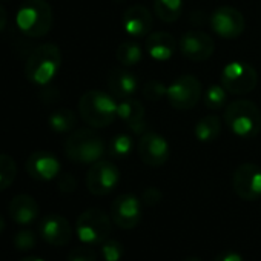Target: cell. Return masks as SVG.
Returning a JSON list of instances; mask_svg holds the SVG:
<instances>
[{"label": "cell", "instance_id": "6da1fadb", "mask_svg": "<svg viewBox=\"0 0 261 261\" xmlns=\"http://www.w3.org/2000/svg\"><path fill=\"white\" fill-rule=\"evenodd\" d=\"M117 101L100 89L86 91L79 100V114L91 127H106L117 117Z\"/></svg>", "mask_w": 261, "mask_h": 261}, {"label": "cell", "instance_id": "7a4b0ae2", "mask_svg": "<svg viewBox=\"0 0 261 261\" xmlns=\"http://www.w3.org/2000/svg\"><path fill=\"white\" fill-rule=\"evenodd\" d=\"M62 66V53L57 45L45 43L37 46L28 57L25 65L27 79L37 85L46 86L60 71Z\"/></svg>", "mask_w": 261, "mask_h": 261}, {"label": "cell", "instance_id": "3957f363", "mask_svg": "<svg viewBox=\"0 0 261 261\" xmlns=\"http://www.w3.org/2000/svg\"><path fill=\"white\" fill-rule=\"evenodd\" d=\"M224 124L240 139H253L261 130V112L249 100H235L224 109Z\"/></svg>", "mask_w": 261, "mask_h": 261}, {"label": "cell", "instance_id": "277c9868", "mask_svg": "<svg viewBox=\"0 0 261 261\" xmlns=\"http://www.w3.org/2000/svg\"><path fill=\"white\" fill-rule=\"evenodd\" d=\"M53 8L46 0H27L16 14L17 28L31 39L46 36L53 28Z\"/></svg>", "mask_w": 261, "mask_h": 261}, {"label": "cell", "instance_id": "5b68a950", "mask_svg": "<svg viewBox=\"0 0 261 261\" xmlns=\"http://www.w3.org/2000/svg\"><path fill=\"white\" fill-rule=\"evenodd\" d=\"M105 142L92 129H75L65 142L66 157L80 165H92L105 155Z\"/></svg>", "mask_w": 261, "mask_h": 261}, {"label": "cell", "instance_id": "8992f818", "mask_svg": "<svg viewBox=\"0 0 261 261\" xmlns=\"http://www.w3.org/2000/svg\"><path fill=\"white\" fill-rule=\"evenodd\" d=\"M112 218L101 209L83 211L75 223V233L85 244H101L111 233Z\"/></svg>", "mask_w": 261, "mask_h": 261}, {"label": "cell", "instance_id": "52a82bcc", "mask_svg": "<svg viewBox=\"0 0 261 261\" xmlns=\"http://www.w3.org/2000/svg\"><path fill=\"white\" fill-rule=\"evenodd\" d=\"M221 85L229 94L244 95L256 88L258 74L249 63L230 62L221 71Z\"/></svg>", "mask_w": 261, "mask_h": 261}, {"label": "cell", "instance_id": "ba28073f", "mask_svg": "<svg viewBox=\"0 0 261 261\" xmlns=\"http://www.w3.org/2000/svg\"><path fill=\"white\" fill-rule=\"evenodd\" d=\"M201 82L191 75H180L177 77L169 86H168V94L166 98L169 101V105L178 111H185V109H192L201 98Z\"/></svg>", "mask_w": 261, "mask_h": 261}, {"label": "cell", "instance_id": "9c48e42d", "mask_svg": "<svg viewBox=\"0 0 261 261\" xmlns=\"http://www.w3.org/2000/svg\"><path fill=\"white\" fill-rule=\"evenodd\" d=\"M120 183V171L109 160H98L91 165L86 174V188L92 195H108Z\"/></svg>", "mask_w": 261, "mask_h": 261}, {"label": "cell", "instance_id": "30bf717a", "mask_svg": "<svg viewBox=\"0 0 261 261\" xmlns=\"http://www.w3.org/2000/svg\"><path fill=\"white\" fill-rule=\"evenodd\" d=\"M235 194L244 201H256L261 198V168L255 163L240 165L232 177Z\"/></svg>", "mask_w": 261, "mask_h": 261}, {"label": "cell", "instance_id": "8fae6325", "mask_svg": "<svg viewBox=\"0 0 261 261\" xmlns=\"http://www.w3.org/2000/svg\"><path fill=\"white\" fill-rule=\"evenodd\" d=\"M112 223L123 229H134L142 220V203L134 194H121L111 204Z\"/></svg>", "mask_w": 261, "mask_h": 261}, {"label": "cell", "instance_id": "7c38bea8", "mask_svg": "<svg viewBox=\"0 0 261 261\" xmlns=\"http://www.w3.org/2000/svg\"><path fill=\"white\" fill-rule=\"evenodd\" d=\"M137 152L140 160L148 165V166H163L168 159H169V143L166 142V139L154 130H149V133L142 134V137L139 139L137 143Z\"/></svg>", "mask_w": 261, "mask_h": 261}, {"label": "cell", "instance_id": "4fadbf2b", "mask_svg": "<svg viewBox=\"0 0 261 261\" xmlns=\"http://www.w3.org/2000/svg\"><path fill=\"white\" fill-rule=\"evenodd\" d=\"M211 27L217 36L232 40L243 34L246 23L243 14L233 7H220L211 14Z\"/></svg>", "mask_w": 261, "mask_h": 261}, {"label": "cell", "instance_id": "5bb4252c", "mask_svg": "<svg viewBox=\"0 0 261 261\" xmlns=\"http://www.w3.org/2000/svg\"><path fill=\"white\" fill-rule=\"evenodd\" d=\"M214 40L200 30H191L180 39V51L191 62H206L214 54Z\"/></svg>", "mask_w": 261, "mask_h": 261}, {"label": "cell", "instance_id": "9a60e30c", "mask_svg": "<svg viewBox=\"0 0 261 261\" xmlns=\"http://www.w3.org/2000/svg\"><path fill=\"white\" fill-rule=\"evenodd\" d=\"M40 237L51 246H66L72 238L71 223L59 214L46 215L39 224Z\"/></svg>", "mask_w": 261, "mask_h": 261}, {"label": "cell", "instance_id": "2e32d148", "mask_svg": "<svg viewBox=\"0 0 261 261\" xmlns=\"http://www.w3.org/2000/svg\"><path fill=\"white\" fill-rule=\"evenodd\" d=\"M154 27L149 10L143 5L129 7L123 14V30L130 39L148 37Z\"/></svg>", "mask_w": 261, "mask_h": 261}, {"label": "cell", "instance_id": "e0dca14e", "mask_svg": "<svg viewBox=\"0 0 261 261\" xmlns=\"http://www.w3.org/2000/svg\"><path fill=\"white\" fill-rule=\"evenodd\" d=\"M27 172L37 181H51L60 174V162L56 155L46 151H37L27 160Z\"/></svg>", "mask_w": 261, "mask_h": 261}, {"label": "cell", "instance_id": "ac0fdd59", "mask_svg": "<svg viewBox=\"0 0 261 261\" xmlns=\"http://www.w3.org/2000/svg\"><path fill=\"white\" fill-rule=\"evenodd\" d=\"M117 117H120L134 134H137V136L145 134V129H146L145 106L139 100H136L134 97L118 101Z\"/></svg>", "mask_w": 261, "mask_h": 261}, {"label": "cell", "instance_id": "d6986e66", "mask_svg": "<svg viewBox=\"0 0 261 261\" xmlns=\"http://www.w3.org/2000/svg\"><path fill=\"white\" fill-rule=\"evenodd\" d=\"M106 83H108L111 94L117 100H124V98L134 97V94L137 92V88H139L137 77L133 72L121 69V68L112 69L108 75Z\"/></svg>", "mask_w": 261, "mask_h": 261}, {"label": "cell", "instance_id": "ffe728a7", "mask_svg": "<svg viewBox=\"0 0 261 261\" xmlns=\"http://www.w3.org/2000/svg\"><path fill=\"white\" fill-rule=\"evenodd\" d=\"M39 212L40 209H39L36 198L28 194L16 195L8 204V214L11 220L20 226H28L33 221H36V218L39 217Z\"/></svg>", "mask_w": 261, "mask_h": 261}, {"label": "cell", "instance_id": "44dd1931", "mask_svg": "<svg viewBox=\"0 0 261 261\" xmlns=\"http://www.w3.org/2000/svg\"><path fill=\"white\" fill-rule=\"evenodd\" d=\"M146 51L151 56L152 60L157 62H168L177 49V42L172 34L159 31V33H151L146 37Z\"/></svg>", "mask_w": 261, "mask_h": 261}, {"label": "cell", "instance_id": "7402d4cb", "mask_svg": "<svg viewBox=\"0 0 261 261\" xmlns=\"http://www.w3.org/2000/svg\"><path fill=\"white\" fill-rule=\"evenodd\" d=\"M194 134H195L198 142H203V143L215 142L221 134V120H220V117H217L215 114L204 115L203 118H200L197 121V124L194 127Z\"/></svg>", "mask_w": 261, "mask_h": 261}, {"label": "cell", "instance_id": "603a6c76", "mask_svg": "<svg viewBox=\"0 0 261 261\" xmlns=\"http://www.w3.org/2000/svg\"><path fill=\"white\" fill-rule=\"evenodd\" d=\"M115 57L123 66H136L142 62L143 51L136 40H124L118 45Z\"/></svg>", "mask_w": 261, "mask_h": 261}, {"label": "cell", "instance_id": "cb8c5ba5", "mask_svg": "<svg viewBox=\"0 0 261 261\" xmlns=\"http://www.w3.org/2000/svg\"><path fill=\"white\" fill-rule=\"evenodd\" d=\"M154 11L166 23L177 22L183 13V0H154Z\"/></svg>", "mask_w": 261, "mask_h": 261}, {"label": "cell", "instance_id": "d4e9b609", "mask_svg": "<svg viewBox=\"0 0 261 261\" xmlns=\"http://www.w3.org/2000/svg\"><path fill=\"white\" fill-rule=\"evenodd\" d=\"M48 123H49V127L56 130V133H69L77 124V117L71 109L60 108L51 112Z\"/></svg>", "mask_w": 261, "mask_h": 261}, {"label": "cell", "instance_id": "484cf974", "mask_svg": "<svg viewBox=\"0 0 261 261\" xmlns=\"http://www.w3.org/2000/svg\"><path fill=\"white\" fill-rule=\"evenodd\" d=\"M134 145L136 142L129 134H117L108 145V154L112 159H126L134 151Z\"/></svg>", "mask_w": 261, "mask_h": 261}, {"label": "cell", "instance_id": "4316f807", "mask_svg": "<svg viewBox=\"0 0 261 261\" xmlns=\"http://www.w3.org/2000/svg\"><path fill=\"white\" fill-rule=\"evenodd\" d=\"M17 177V165L11 155L0 154V191L8 189Z\"/></svg>", "mask_w": 261, "mask_h": 261}, {"label": "cell", "instance_id": "83f0119b", "mask_svg": "<svg viewBox=\"0 0 261 261\" xmlns=\"http://www.w3.org/2000/svg\"><path fill=\"white\" fill-rule=\"evenodd\" d=\"M226 92L227 91L223 88V85H211L204 94V105L214 111L221 109L226 105V98H227Z\"/></svg>", "mask_w": 261, "mask_h": 261}, {"label": "cell", "instance_id": "f1b7e54d", "mask_svg": "<svg viewBox=\"0 0 261 261\" xmlns=\"http://www.w3.org/2000/svg\"><path fill=\"white\" fill-rule=\"evenodd\" d=\"M100 250L105 261H121L124 256V246L115 238H106L100 244Z\"/></svg>", "mask_w": 261, "mask_h": 261}, {"label": "cell", "instance_id": "f546056e", "mask_svg": "<svg viewBox=\"0 0 261 261\" xmlns=\"http://www.w3.org/2000/svg\"><path fill=\"white\" fill-rule=\"evenodd\" d=\"M14 247L17 250H31L36 247L37 244V235L33 229H20L16 235H14Z\"/></svg>", "mask_w": 261, "mask_h": 261}, {"label": "cell", "instance_id": "4dcf8cb0", "mask_svg": "<svg viewBox=\"0 0 261 261\" xmlns=\"http://www.w3.org/2000/svg\"><path fill=\"white\" fill-rule=\"evenodd\" d=\"M168 94V86H165L159 80H149L143 88V95L149 101H159Z\"/></svg>", "mask_w": 261, "mask_h": 261}, {"label": "cell", "instance_id": "1f68e13d", "mask_svg": "<svg viewBox=\"0 0 261 261\" xmlns=\"http://www.w3.org/2000/svg\"><path fill=\"white\" fill-rule=\"evenodd\" d=\"M66 261H97V253L88 246H80L68 253Z\"/></svg>", "mask_w": 261, "mask_h": 261}, {"label": "cell", "instance_id": "d6a6232c", "mask_svg": "<svg viewBox=\"0 0 261 261\" xmlns=\"http://www.w3.org/2000/svg\"><path fill=\"white\" fill-rule=\"evenodd\" d=\"M162 198H163L162 191H160L159 188H154V186L146 188V189L143 191V195H142L143 203H145L146 206H151V207L157 206V204L162 201Z\"/></svg>", "mask_w": 261, "mask_h": 261}, {"label": "cell", "instance_id": "836d02e7", "mask_svg": "<svg viewBox=\"0 0 261 261\" xmlns=\"http://www.w3.org/2000/svg\"><path fill=\"white\" fill-rule=\"evenodd\" d=\"M57 185H59V189H60L63 194H71V192H74L75 188H77V181H75V178H74L71 174H63V175H60Z\"/></svg>", "mask_w": 261, "mask_h": 261}, {"label": "cell", "instance_id": "e575fe53", "mask_svg": "<svg viewBox=\"0 0 261 261\" xmlns=\"http://www.w3.org/2000/svg\"><path fill=\"white\" fill-rule=\"evenodd\" d=\"M214 261H244V259H243L241 253H238L235 250H224V252L218 253Z\"/></svg>", "mask_w": 261, "mask_h": 261}, {"label": "cell", "instance_id": "d590c367", "mask_svg": "<svg viewBox=\"0 0 261 261\" xmlns=\"http://www.w3.org/2000/svg\"><path fill=\"white\" fill-rule=\"evenodd\" d=\"M7 22H8V17H7V11L5 8L0 5V31H4L5 27H7Z\"/></svg>", "mask_w": 261, "mask_h": 261}, {"label": "cell", "instance_id": "8d00e7d4", "mask_svg": "<svg viewBox=\"0 0 261 261\" xmlns=\"http://www.w3.org/2000/svg\"><path fill=\"white\" fill-rule=\"evenodd\" d=\"M20 261H45V259H43V258H40V256H36V255H30V256L22 258Z\"/></svg>", "mask_w": 261, "mask_h": 261}, {"label": "cell", "instance_id": "74e56055", "mask_svg": "<svg viewBox=\"0 0 261 261\" xmlns=\"http://www.w3.org/2000/svg\"><path fill=\"white\" fill-rule=\"evenodd\" d=\"M4 229H5V218H4L2 214H0V233L4 232Z\"/></svg>", "mask_w": 261, "mask_h": 261}, {"label": "cell", "instance_id": "f35d334b", "mask_svg": "<svg viewBox=\"0 0 261 261\" xmlns=\"http://www.w3.org/2000/svg\"><path fill=\"white\" fill-rule=\"evenodd\" d=\"M183 261H201L200 258H195V256H189V258H186V259H183Z\"/></svg>", "mask_w": 261, "mask_h": 261}]
</instances>
